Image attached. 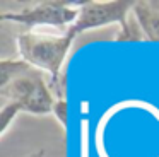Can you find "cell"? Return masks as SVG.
<instances>
[{
	"label": "cell",
	"mask_w": 159,
	"mask_h": 157,
	"mask_svg": "<svg viewBox=\"0 0 159 157\" xmlns=\"http://www.w3.org/2000/svg\"><path fill=\"white\" fill-rule=\"evenodd\" d=\"M77 34L74 29H28L16 38L19 58L50 77L55 99H67L63 65Z\"/></svg>",
	"instance_id": "cell-1"
},
{
	"label": "cell",
	"mask_w": 159,
	"mask_h": 157,
	"mask_svg": "<svg viewBox=\"0 0 159 157\" xmlns=\"http://www.w3.org/2000/svg\"><path fill=\"white\" fill-rule=\"evenodd\" d=\"M134 3L130 0H87L79 2V17L72 26L74 33L79 36L91 29L116 24L120 27L115 41H144V34L137 22L130 19Z\"/></svg>",
	"instance_id": "cell-2"
},
{
	"label": "cell",
	"mask_w": 159,
	"mask_h": 157,
	"mask_svg": "<svg viewBox=\"0 0 159 157\" xmlns=\"http://www.w3.org/2000/svg\"><path fill=\"white\" fill-rule=\"evenodd\" d=\"M0 97L4 102H16L22 113L34 116L52 114L57 101L50 85V77L31 65L0 87Z\"/></svg>",
	"instance_id": "cell-3"
},
{
	"label": "cell",
	"mask_w": 159,
	"mask_h": 157,
	"mask_svg": "<svg viewBox=\"0 0 159 157\" xmlns=\"http://www.w3.org/2000/svg\"><path fill=\"white\" fill-rule=\"evenodd\" d=\"M79 17V2H45L33 3L21 10H4L2 20L26 26L28 29H70Z\"/></svg>",
	"instance_id": "cell-4"
},
{
	"label": "cell",
	"mask_w": 159,
	"mask_h": 157,
	"mask_svg": "<svg viewBox=\"0 0 159 157\" xmlns=\"http://www.w3.org/2000/svg\"><path fill=\"white\" fill-rule=\"evenodd\" d=\"M132 17L142 31L145 41L159 43V2H135Z\"/></svg>",
	"instance_id": "cell-5"
},
{
	"label": "cell",
	"mask_w": 159,
	"mask_h": 157,
	"mask_svg": "<svg viewBox=\"0 0 159 157\" xmlns=\"http://www.w3.org/2000/svg\"><path fill=\"white\" fill-rule=\"evenodd\" d=\"M21 113L22 109L16 102H4L2 104V109H0V137H4L9 132L11 125H14L16 118Z\"/></svg>",
	"instance_id": "cell-6"
},
{
	"label": "cell",
	"mask_w": 159,
	"mask_h": 157,
	"mask_svg": "<svg viewBox=\"0 0 159 157\" xmlns=\"http://www.w3.org/2000/svg\"><path fill=\"white\" fill-rule=\"evenodd\" d=\"M52 114L60 123L63 132H67V126H69V102H67V99H57L53 104Z\"/></svg>",
	"instance_id": "cell-7"
},
{
	"label": "cell",
	"mask_w": 159,
	"mask_h": 157,
	"mask_svg": "<svg viewBox=\"0 0 159 157\" xmlns=\"http://www.w3.org/2000/svg\"><path fill=\"white\" fill-rule=\"evenodd\" d=\"M22 157H45V150H34V152H29V154H26V155H22Z\"/></svg>",
	"instance_id": "cell-8"
}]
</instances>
